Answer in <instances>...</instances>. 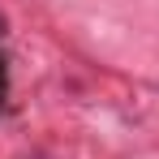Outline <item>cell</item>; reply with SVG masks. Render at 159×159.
Returning a JSON list of instances; mask_svg holds the SVG:
<instances>
[{
	"label": "cell",
	"mask_w": 159,
	"mask_h": 159,
	"mask_svg": "<svg viewBox=\"0 0 159 159\" xmlns=\"http://www.w3.org/2000/svg\"><path fill=\"white\" fill-rule=\"evenodd\" d=\"M4 99H9V90H0V107H4Z\"/></svg>",
	"instance_id": "4"
},
{
	"label": "cell",
	"mask_w": 159,
	"mask_h": 159,
	"mask_svg": "<svg viewBox=\"0 0 159 159\" xmlns=\"http://www.w3.org/2000/svg\"><path fill=\"white\" fill-rule=\"evenodd\" d=\"M26 159H56V155H52V151H30Z\"/></svg>",
	"instance_id": "2"
},
{
	"label": "cell",
	"mask_w": 159,
	"mask_h": 159,
	"mask_svg": "<svg viewBox=\"0 0 159 159\" xmlns=\"http://www.w3.org/2000/svg\"><path fill=\"white\" fill-rule=\"evenodd\" d=\"M0 90H9V56H0Z\"/></svg>",
	"instance_id": "1"
},
{
	"label": "cell",
	"mask_w": 159,
	"mask_h": 159,
	"mask_svg": "<svg viewBox=\"0 0 159 159\" xmlns=\"http://www.w3.org/2000/svg\"><path fill=\"white\" fill-rule=\"evenodd\" d=\"M4 34H9V22H4V13H0V39H4Z\"/></svg>",
	"instance_id": "3"
}]
</instances>
